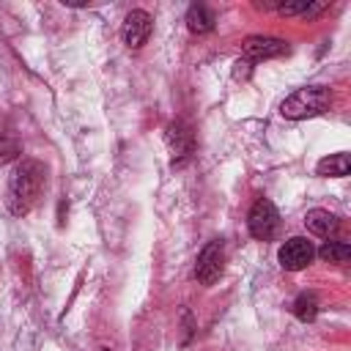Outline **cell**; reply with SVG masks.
<instances>
[{
  "label": "cell",
  "instance_id": "6da1fadb",
  "mask_svg": "<svg viewBox=\"0 0 351 351\" xmlns=\"http://www.w3.org/2000/svg\"><path fill=\"white\" fill-rule=\"evenodd\" d=\"M44 184H47V170H44V165H41L38 159H30V156L22 159V162L14 167L11 178H8V192H5L8 211L16 214V217L27 214V211L38 203V197H41V192H44Z\"/></svg>",
  "mask_w": 351,
  "mask_h": 351
},
{
  "label": "cell",
  "instance_id": "7a4b0ae2",
  "mask_svg": "<svg viewBox=\"0 0 351 351\" xmlns=\"http://www.w3.org/2000/svg\"><path fill=\"white\" fill-rule=\"evenodd\" d=\"M329 104H332L329 88H324V85H310V88L293 90V93L280 104V112H282V118L302 121V118H313V115L326 112Z\"/></svg>",
  "mask_w": 351,
  "mask_h": 351
},
{
  "label": "cell",
  "instance_id": "3957f363",
  "mask_svg": "<svg viewBox=\"0 0 351 351\" xmlns=\"http://www.w3.org/2000/svg\"><path fill=\"white\" fill-rule=\"evenodd\" d=\"M247 225H250V233H252L258 241L274 239V233H277V228H280V214H277L274 203L266 200V197H258L255 206L250 208Z\"/></svg>",
  "mask_w": 351,
  "mask_h": 351
},
{
  "label": "cell",
  "instance_id": "277c9868",
  "mask_svg": "<svg viewBox=\"0 0 351 351\" xmlns=\"http://www.w3.org/2000/svg\"><path fill=\"white\" fill-rule=\"evenodd\" d=\"M222 269H225V250H222V241L217 239L200 250L195 263V277L200 285H214L222 277Z\"/></svg>",
  "mask_w": 351,
  "mask_h": 351
},
{
  "label": "cell",
  "instance_id": "5b68a950",
  "mask_svg": "<svg viewBox=\"0 0 351 351\" xmlns=\"http://www.w3.org/2000/svg\"><path fill=\"white\" fill-rule=\"evenodd\" d=\"M151 30H154V19H151V14L143 11V8H134V11H129L126 19H123L121 38H123V44H126L129 49H140V47L148 41Z\"/></svg>",
  "mask_w": 351,
  "mask_h": 351
},
{
  "label": "cell",
  "instance_id": "8992f818",
  "mask_svg": "<svg viewBox=\"0 0 351 351\" xmlns=\"http://www.w3.org/2000/svg\"><path fill=\"white\" fill-rule=\"evenodd\" d=\"M313 255H315L313 244H310L307 239H302V236L288 239V241L280 247V252H277L280 266L288 269V271H299V269H304V266L313 261Z\"/></svg>",
  "mask_w": 351,
  "mask_h": 351
},
{
  "label": "cell",
  "instance_id": "52a82bcc",
  "mask_svg": "<svg viewBox=\"0 0 351 351\" xmlns=\"http://www.w3.org/2000/svg\"><path fill=\"white\" fill-rule=\"evenodd\" d=\"M244 60H266V58H280L288 52V44L274 36H250L244 38Z\"/></svg>",
  "mask_w": 351,
  "mask_h": 351
},
{
  "label": "cell",
  "instance_id": "ba28073f",
  "mask_svg": "<svg viewBox=\"0 0 351 351\" xmlns=\"http://www.w3.org/2000/svg\"><path fill=\"white\" fill-rule=\"evenodd\" d=\"M165 137H167V145L173 151V165H181L184 159L192 156V151H195V134H192V129L184 121H173L167 126V134Z\"/></svg>",
  "mask_w": 351,
  "mask_h": 351
},
{
  "label": "cell",
  "instance_id": "9c48e42d",
  "mask_svg": "<svg viewBox=\"0 0 351 351\" xmlns=\"http://www.w3.org/2000/svg\"><path fill=\"white\" fill-rule=\"evenodd\" d=\"M304 225H307V230H310V233H315V236H321V239L335 236V233H337V228H340L337 217H335V214H329L326 208H313V211H307Z\"/></svg>",
  "mask_w": 351,
  "mask_h": 351
},
{
  "label": "cell",
  "instance_id": "30bf717a",
  "mask_svg": "<svg viewBox=\"0 0 351 351\" xmlns=\"http://www.w3.org/2000/svg\"><path fill=\"white\" fill-rule=\"evenodd\" d=\"M348 170H351L348 154H329L315 165V173L324 178H343V176H348Z\"/></svg>",
  "mask_w": 351,
  "mask_h": 351
},
{
  "label": "cell",
  "instance_id": "8fae6325",
  "mask_svg": "<svg viewBox=\"0 0 351 351\" xmlns=\"http://www.w3.org/2000/svg\"><path fill=\"white\" fill-rule=\"evenodd\" d=\"M186 27L192 33H208L214 27V14L203 3H192L186 11Z\"/></svg>",
  "mask_w": 351,
  "mask_h": 351
},
{
  "label": "cell",
  "instance_id": "7c38bea8",
  "mask_svg": "<svg viewBox=\"0 0 351 351\" xmlns=\"http://www.w3.org/2000/svg\"><path fill=\"white\" fill-rule=\"evenodd\" d=\"M318 255H321L326 263H346V261L351 258V247H348L346 241H326V244L318 250Z\"/></svg>",
  "mask_w": 351,
  "mask_h": 351
},
{
  "label": "cell",
  "instance_id": "4fadbf2b",
  "mask_svg": "<svg viewBox=\"0 0 351 351\" xmlns=\"http://www.w3.org/2000/svg\"><path fill=\"white\" fill-rule=\"evenodd\" d=\"M293 315L299 321H313L318 315V302L313 293H299L296 302H293Z\"/></svg>",
  "mask_w": 351,
  "mask_h": 351
},
{
  "label": "cell",
  "instance_id": "5bb4252c",
  "mask_svg": "<svg viewBox=\"0 0 351 351\" xmlns=\"http://www.w3.org/2000/svg\"><path fill=\"white\" fill-rule=\"evenodd\" d=\"M16 151H19L16 140H14L8 132H3V129H0V165H3V162H8V159H14V156H16Z\"/></svg>",
  "mask_w": 351,
  "mask_h": 351
},
{
  "label": "cell",
  "instance_id": "9a60e30c",
  "mask_svg": "<svg viewBox=\"0 0 351 351\" xmlns=\"http://www.w3.org/2000/svg\"><path fill=\"white\" fill-rule=\"evenodd\" d=\"M233 66H236V69H233V74H236V80H247V77H250V66H252L250 60H236Z\"/></svg>",
  "mask_w": 351,
  "mask_h": 351
}]
</instances>
